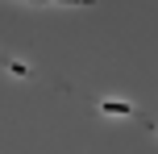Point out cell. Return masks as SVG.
Here are the masks:
<instances>
[{"instance_id":"2","label":"cell","mask_w":158,"mask_h":154,"mask_svg":"<svg viewBox=\"0 0 158 154\" xmlns=\"http://www.w3.org/2000/svg\"><path fill=\"white\" fill-rule=\"evenodd\" d=\"M0 63H4V54H0Z\"/></svg>"},{"instance_id":"1","label":"cell","mask_w":158,"mask_h":154,"mask_svg":"<svg viewBox=\"0 0 158 154\" xmlns=\"http://www.w3.org/2000/svg\"><path fill=\"white\" fill-rule=\"evenodd\" d=\"M100 113H112V117H133V104H121V100H100Z\"/></svg>"}]
</instances>
